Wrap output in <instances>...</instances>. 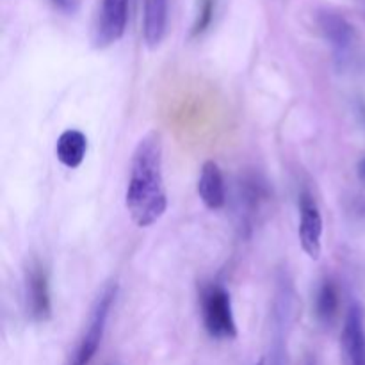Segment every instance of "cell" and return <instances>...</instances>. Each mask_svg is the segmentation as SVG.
<instances>
[{"label":"cell","mask_w":365,"mask_h":365,"mask_svg":"<svg viewBox=\"0 0 365 365\" xmlns=\"http://www.w3.org/2000/svg\"><path fill=\"white\" fill-rule=\"evenodd\" d=\"M118 294V284L116 282H109L98 296L93 302L91 310H89L88 323H86L84 331H82L81 339H78L77 346L68 356L66 365H89L91 360L95 359L96 351H98L100 344H102L103 334H106L107 319L110 316V309H113L114 302H116Z\"/></svg>","instance_id":"2"},{"label":"cell","mask_w":365,"mask_h":365,"mask_svg":"<svg viewBox=\"0 0 365 365\" xmlns=\"http://www.w3.org/2000/svg\"><path fill=\"white\" fill-rule=\"evenodd\" d=\"M364 114H365V110H364Z\"/></svg>","instance_id":"18"},{"label":"cell","mask_w":365,"mask_h":365,"mask_svg":"<svg viewBox=\"0 0 365 365\" xmlns=\"http://www.w3.org/2000/svg\"><path fill=\"white\" fill-rule=\"evenodd\" d=\"M317 24H319L324 39L330 43L331 50H334L337 64L346 66L351 57L353 45H355V31H353L351 24L335 11H321L317 16Z\"/></svg>","instance_id":"7"},{"label":"cell","mask_w":365,"mask_h":365,"mask_svg":"<svg viewBox=\"0 0 365 365\" xmlns=\"http://www.w3.org/2000/svg\"><path fill=\"white\" fill-rule=\"evenodd\" d=\"M356 177H359V180L365 185V157L360 160L359 166H356Z\"/></svg>","instance_id":"15"},{"label":"cell","mask_w":365,"mask_h":365,"mask_svg":"<svg viewBox=\"0 0 365 365\" xmlns=\"http://www.w3.org/2000/svg\"><path fill=\"white\" fill-rule=\"evenodd\" d=\"M339 312V291L331 280H324L316 294V317L319 323L331 324Z\"/></svg>","instance_id":"12"},{"label":"cell","mask_w":365,"mask_h":365,"mask_svg":"<svg viewBox=\"0 0 365 365\" xmlns=\"http://www.w3.org/2000/svg\"><path fill=\"white\" fill-rule=\"evenodd\" d=\"M299 245L309 259L317 260L323 252V214L310 191L299 192Z\"/></svg>","instance_id":"4"},{"label":"cell","mask_w":365,"mask_h":365,"mask_svg":"<svg viewBox=\"0 0 365 365\" xmlns=\"http://www.w3.org/2000/svg\"><path fill=\"white\" fill-rule=\"evenodd\" d=\"M128 0H102L93 32V45L107 48L120 41L127 29Z\"/></svg>","instance_id":"6"},{"label":"cell","mask_w":365,"mask_h":365,"mask_svg":"<svg viewBox=\"0 0 365 365\" xmlns=\"http://www.w3.org/2000/svg\"><path fill=\"white\" fill-rule=\"evenodd\" d=\"M214 7H216V0H200L198 13H196L195 24H192L191 29V34L195 38L196 36H202L209 29V25L212 24Z\"/></svg>","instance_id":"13"},{"label":"cell","mask_w":365,"mask_h":365,"mask_svg":"<svg viewBox=\"0 0 365 365\" xmlns=\"http://www.w3.org/2000/svg\"><path fill=\"white\" fill-rule=\"evenodd\" d=\"M86 153H88V138L84 132L77 128H68L57 138L56 157L64 168H70V170L78 168L84 163Z\"/></svg>","instance_id":"11"},{"label":"cell","mask_w":365,"mask_h":365,"mask_svg":"<svg viewBox=\"0 0 365 365\" xmlns=\"http://www.w3.org/2000/svg\"><path fill=\"white\" fill-rule=\"evenodd\" d=\"M257 365H266V364H264V360H260V362H259V364H257Z\"/></svg>","instance_id":"17"},{"label":"cell","mask_w":365,"mask_h":365,"mask_svg":"<svg viewBox=\"0 0 365 365\" xmlns=\"http://www.w3.org/2000/svg\"><path fill=\"white\" fill-rule=\"evenodd\" d=\"M302 365H317V362H316V359H314L312 355H307L305 359H303Z\"/></svg>","instance_id":"16"},{"label":"cell","mask_w":365,"mask_h":365,"mask_svg":"<svg viewBox=\"0 0 365 365\" xmlns=\"http://www.w3.org/2000/svg\"><path fill=\"white\" fill-rule=\"evenodd\" d=\"M168 4L170 0H145L143 2V39L148 48H157L166 36Z\"/></svg>","instance_id":"10"},{"label":"cell","mask_w":365,"mask_h":365,"mask_svg":"<svg viewBox=\"0 0 365 365\" xmlns=\"http://www.w3.org/2000/svg\"><path fill=\"white\" fill-rule=\"evenodd\" d=\"M57 9L64 11V13H73L77 9V4L78 0H50Z\"/></svg>","instance_id":"14"},{"label":"cell","mask_w":365,"mask_h":365,"mask_svg":"<svg viewBox=\"0 0 365 365\" xmlns=\"http://www.w3.org/2000/svg\"><path fill=\"white\" fill-rule=\"evenodd\" d=\"M202 317L207 334L217 341L237 337L230 292L220 284H212L202 292Z\"/></svg>","instance_id":"3"},{"label":"cell","mask_w":365,"mask_h":365,"mask_svg":"<svg viewBox=\"0 0 365 365\" xmlns=\"http://www.w3.org/2000/svg\"><path fill=\"white\" fill-rule=\"evenodd\" d=\"M342 365H365V319L362 307L349 305L341 334Z\"/></svg>","instance_id":"8"},{"label":"cell","mask_w":365,"mask_h":365,"mask_svg":"<svg viewBox=\"0 0 365 365\" xmlns=\"http://www.w3.org/2000/svg\"><path fill=\"white\" fill-rule=\"evenodd\" d=\"M125 205L132 221L146 228L155 225L168 209L163 175V143L157 132L139 139L130 159Z\"/></svg>","instance_id":"1"},{"label":"cell","mask_w":365,"mask_h":365,"mask_svg":"<svg viewBox=\"0 0 365 365\" xmlns=\"http://www.w3.org/2000/svg\"><path fill=\"white\" fill-rule=\"evenodd\" d=\"M25 303L27 314L34 323H46L52 317V298H50L48 273L43 264H29L25 271Z\"/></svg>","instance_id":"5"},{"label":"cell","mask_w":365,"mask_h":365,"mask_svg":"<svg viewBox=\"0 0 365 365\" xmlns=\"http://www.w3.org/2000/svg\"><path fill=\"white\" fill-rule=\"evenodd\" d=\"M113 365H114V364H113Z\"/></svg>","instance_id":"19"},{"label":"cell","mask_w":365,"mask_h":365,"mask_svg":"<svg viewBox=\"0 0 365 365\" xmlns=\"http://www.w3.org/2000/svg\"><path fill=\"white\" fill-rule=\"evenodd\" d=\"M196 191H198L200 200L207 209H223L225 203H227V185H225L223 173H221V168L217 166V163H214V160L203 163Z\"/></svg>","instance_id":"9"}]
</instances>
